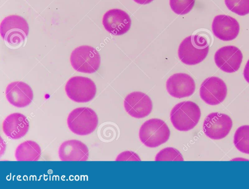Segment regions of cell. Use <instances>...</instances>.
Segmentation results:
<instances>
[{
  "instance_id": "obj_1",
  "label": "cell",
  "mask_w": 249,
  "mask_h": 189,
  "mask_svg": "<svg viewBox=\"0 0 249 189\" xmlns=\"http://www.w3.org/2000/svg\"><path fill=\"white\" fill-rule=\"evenodd\" d=\"M209 50L207 38L199 34L186 37L178 47V55L180 61L187 65H195L207 57Z\"/></svg>"
},
{
  "instance_id": "obj_2",
  "label": "cell",
  "mask_w": 249,
  "mask_h": 189,
  "mask_svg": "<svg viewBox=\"0 0 249 189\" xmlns=\"http://www.w3.org/2000/svg\"><path fill=\"white\" fill-rule=\"evenodd\" d=\"M201 111L198 106L191 101L179 102L176 104L170 112V120L177 130L187 131L198 123Z\"/></svg>"
},
{
  "instance_id": "obj_3",
  "label": "cell",
  "mask_w": 249,
  "mask_h": 189,
  "mask_svg": "<svg viewBox=\"0 0 249 189\" xmlns=\"http://www.w3.org/2000/svg\"><path fill=\"white\" fill-rule=\"evenodd\" d=\"M0 35L10 46L18 47L24 44L29 33L26 20L18 15L5 17L0 24Z\"/></svg>"
},
{
  "instance_id": "obj_4",
  "label": "cell",
  "mask_w": 249,
  "mask_h": 189,
  "mask_svg": "<svg viewBox=\"0 0 249 189\" xmlns=\"http://www.w3.org/2000/svg\"><path fill=\"white\" fill-rule=\"evenodd\" d=\"M170 129L165 122L160 119L152 118L141 126L139 136L146 146L157 147L166 142L169 138Z\"/></svg>"
},
{
  "instance_id": "obj_5",
  "label": "cell",
  "mask_w": 249,
  "mask_h": 189,
  "mask_svg": "<svg viewBox=\"0 0 249 189\" xmlns=\"http://www.w3.org/2000/svg\"><path fill=\"white\" fill-rule=\"evenodd\" d=\"M98 118L96 112L88 107L74 109L69 114L67 124L74 133L81 136L89 135L96 128Z\"/></svg>"
},
{
  "instance_id": "obj_6",
  "label": "cell",
  "mask_w": 249,
  "mask_h": 189,
  "mask_svg": "<svg viewBox=\"0 0 249 189\" xmlns=\"http://www.w3.org/2000/svg\"><path fill=\"white\" fill-rule=\"evenodd\" d=\"M70 61L76 71L84 73H93L99 68L101 57L95 48L83 45L75 48L72 51Z\"/></svg>"
},
{
  "instance_id": "obj_7",
  "label": "cell",
  "mask_w": 249,
  "mask_h": 189,
  "mask_svg": "<svg viewBox=\"0 0 249 189\" xmlns=\"http://www.w3.org/2000/svg\"><path fill=\"white\" fill-rule=\"evenodd\" d=\"M65 91L68 96L78 103L91 100L96 93V87L90 79L82 76L71 78L67 82Z\"/></svg>"
},
{
  "instance_id": "obj_8",
  "label": "cell",
  "mask_w": 249,
  "mask_h": 189,
  "mask_svg": "<svg viewBox=\"0 0 249 189\" xmlns=\"http://www.w3.org/2000/svg\"><path fill=\"white\" fill-rule=\"evenodd\" d=\"M232 126L231 118L220 112H213L205 118L203 129L205 134L213 140H220L229 133Z\"/></svg>"
},
{
  "instance_id": "obj_9",
  "label": "cell",
  "mask_w": 249,
  "mask_h": 189,
  "mask_svg": "<svg viewBox=\"0 0 249 189\" xmlns=\"http://www.w3.org/2000/svg\"><path fill=\"white\" fill-rule=\"evenodd\" d=\"M227 94L226 83L221 79L211 77L202 83L199 91L201 98L210 105H218L225 99Z\"/></svg>"
},
{
  "instance_id": "obj_10",
  "label": "cell",
  "mask_w": 249,
  "mask_h": 189,
  "mask_svg": "<svg viewBox=\"0 0 249 189\" xmlns=\"http://www.w3.org/2000/svg\"><path fill=\"white\" fill-rule=\"evenodd\" d=\"M124 107L131 116L142 118L151 112L153 104L150 97L141 92H133L124 98Z\"/></svg>"
},
{
  "instance_id": "obj_11",
  "label": "cell",
  "mask_w": 249,
  "mask_h": 189,
  "mask_svg": "<svg viewBox=\"0 0 249 189\" xmlns=\"http://www.w3.org/2000/svg\"><path fill=\"white\" fill-rule=\"evenodd\" d=\"M243 54L236 47L227 46L220 48L214 54V62L217 66L227 73L237 71L242 62Z\"/></svg>"
},
{
  "instance_id": "obj_12",
  "label": "cell",
  "mask_w": 249,
  "mask_h": 189,
  "mask_svg": "<svg viewBox=\"0 0 249 189\" xmlns=\"http://www.w3.org/2000/svg\"><path fill=\"white\" fill-rule=\"evenodd\" d=\"M105 29L115 35H121L130 29L131 20L129 16L119 9H112L104 15L102 20Z\"/></svg>"
},
{
  "instance_id": "obj_13",
  "label": "cell",
  "mask_w": 249,
  "mask_h": 189,
  "mask_svg": "<svg viewBox=\"0 0 249 189\" xmlns=\"http://www.w3.org/2000/svg\"><path fill=\"white\" fill-rule=\"evenodd\" d=\"M166 86L169 94L178 98L191 96L196 89L195 82L192 77L183 73L171 76L166 81Z\"/></svg>"
},
{
  "instance_id": "obj_14",
  "label": "cell",
  "mask_w": 249,
  "mask_h": 189,
  "mask_svg": "<svg viewBox=\"0 0 249 189\" xmlns=\"http://www.w3.org/2000/svg\"><path fill=\"white\" fill-rule=\"evenodd\" d=\"M212 29L214 36L224 41H231L238 36L240 26L233 17L225 15H220L214 17Z\"/></svg>"
},
{
  "instance_id": "obj_15",
  "label": "cell",
  "mask_w": 249,
  "mask_h": 189,
  "mask_svg": "<svg viewBox=\"0 0 249 189\" xmlns=\"http://www.w3.org/2000/svg\"><path fill=\"white\" fill-rule=\"evenodd\" d=\"M6 97L12 105L22 108L29 105L33 99V92L30 86L22 81H15L8 85Z\"/></svg>"
},
{
  "instance_id": "obj_16",
  "label": "cell",
  "mask_w": 249,
  "mask_h": 189,
  "mask_svg": "<svg viewBox=\"0 0 249 189\" xmlns=\"http://www.w3.org/2000/svg\"><path fill=\"white\" fill-rule=\"evenodd\" d=\"M62 161H86L89 156V149L82 142L71 140L63 142L58 150Z\"/></svg>"
},
{
  "instance_id": "obj_17",
  "label": "cell",
  "mask_w": 249,
  "mask_h": 189,
  "mask_svg": "<svg viewBox=\"0 0 249 189\" xmlns=\"http://www.w3.org/2000/svg\"><path fill=\"white\" fill-rule=\"evenodd\" d=\"M29 123L27 117L20 113H13L3 121L2 128L4 133L12 139H18L27 133Z\"/></svg>"
},
{
  "instance_id": "obj_18",
  "label": "cell",
  "mask_w": 249,
  "mask_h": 189,
  "mask_svg": "<svg viewBox=\"0 0 249 189\" xmlns=\"http://www.w3.org/2000/svg\"><path fill=\"white\" fill-rule=\"evenodd\" d=\"M41 156V149L34 141L29 140L20 143L15 151L18 161H37Z\"/></svg>"
},
{
  "instance_id": "obj_19",
  "label": "cell",
  "mask_w": 249,
  "mask_h": 189,
  "mask_svg": "<svg viewBox=\"0 0 249 189\" xmlns=\"http://www.w3.org/2000/svg\"><path fill=\"white\" fill-rule=\"evenodd\" d=\"M233 143L239 151L249 154V125L237 128L234 135Z\"/></svg>"
},
{
  "instance_id": "obj_20",
  "label": "cell",
  "mask_w": 249,
  "mask_h": 189,
  "mask_svg": "<svg viewBox=\"0 0 249 189\" xmlns=\"http://www.w3.org/2000/svg\"><path fill=\"white\" fill-rule=\"evenodd\" d=\"M227 8L241 16L249 14V0H225Z\"/></svg>"
},
{
  "instance_id": "obj_21",
  "label": "cell",
  "mask_w": 249,
  "mask_h": 189,
  "mask_svg": "<svg viewBox=\"0 0 249 189\" xmlns=\"http://www.w3.org/2000/svg\"><path fill=\"white\" fill-rule=\"evenodd\" d=\"M169 3L174 13L178 15H184L193 9L195 0H170Z\"/></svg>"
},
{
  "instance_id": "obj_22",
  "label": "cell",
  "mask_w": 249,
  "mask_h": 189,
  "mask_svg": "<svg viewBox=\"0 0 249 189\" xmlns=\"http://www.w3.org/2000/svg\"><path fill=\"white\" fill-rule=\"evenodd\" d=\"M179 151L173 147H166L160 150L155 157L156 161H183Z\"/></svg>"
},
{
  "instance_id": "obj_23",
  "label": "cell",
  "mask_w": 249,
  "mask_h": 189,
  "mask_svg": "<svg viewBox=\"0 0 249 189\" xmlns=\"http://www.w3.org/2000/svg\"><path fill=\"white\" fill-rule=\"evenodd\" d=\"M116 161H141L139 156L132 151H124L121 153L116 158Z\"/></svg>"
},
{
  "instance_id": "obj_24",
  "label": "cell",
  "mask_w": 249,
  "mask_h": 189,
  "mask_svg": "<svg viewBox=\"0 0 249 189\" xmlns=\"http://www.w3.org/2000/svg\"><path fill=\"white\" fill-rule=\"evenodd\" d=\"M243 76L245 80L249 83V60L248 61L243 71Z\"/></svg>"
},
{
  "instance_id": "obj_25",
  "label": "cell",
  "mask_w": 249,
  "mask_h": 189,
  "mask_svg": "<svg viewBox=\"0 0 249 189\" xmlns=\"http://www.w3.org/2000/svg\"><path fill=\"white\" fill-rule=\"evenodd\" d=\"M135 2L140 4H146L150 3L153 0H133Z\"/></svg>"
}]
</instances>
